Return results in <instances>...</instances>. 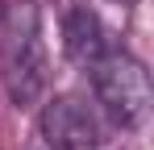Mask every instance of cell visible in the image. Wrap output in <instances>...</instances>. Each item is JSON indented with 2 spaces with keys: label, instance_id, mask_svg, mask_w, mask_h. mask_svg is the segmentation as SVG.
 Returning <instances> with one entry per match:
<instances>
[{
  "label": "cell",
  "instance_id": "obj_1",
  "mask_svg": "<svg viewBox=\"0 0 154 150\" xmlns=\"http://www.w3.org/2000/svg\"><path fill=\"white\" fill-rule=\"evenodd\" d=\"M46 50L38 38V4H0V83L13 104H33L46 92Z\"/></svg>",
  "mask_w": 154,
  "mask_h": 150
},
{
  "label": "cell",
  "instance_id": "obj_2",
  "mask_svg": "<svg viewBox=\"0 0 154 150\" xmlns=\"http://www.w3.org/2000/svg\"><path fill=\"white\" fill-rule=\"evenodd\" d=\"M92 71V92H96V104L108 113V121L121 125V129H137L150 113V71L129 54V50L108 46L88 67Z\"/></svg>",
  "mask_w": 154,
  "mask_h": 150
},
{
  "label": "cell",
  "instance_id": "obj_3",
  "mask_svg": "<svg viewBox=\"0 0 154 150\" xmlns=\"http://www.w3.org/2000/svg\"><path fill=\"white\" fill-rule=\"evenodd\" d=\"M38 129L50 150H96V142H100V125L92 117V108L75 96H54L42 108Z\"/></svg>",
  "mask_w": 154,
  "mask_h": 150
},
{
  "label": "cell",
  "instance_id": "obj_4",
  "mask_svg": "<svg viewBox=\"0 0 154 150\" xmlns=\"http://www.w3.org/2000/svg\"><path fill=\"white\" fill-rule=\"evenodd\" d=\"M63 50H67V58H71L75 67H83V71L108 50L104 25H100V17H96L88 4H75V8L67 13V21H63Z\"/></svg>",
  "mask_w": 154,
  "mask_h": 150
},
{
  "label": "cell",
  "instance_id": "obj_5",
  "mask_svg": "<svg viewBox=\"0 0 154 150\" xmlns=\"http://www.w3.org/2000/svg\"><path fill=\"white\" fill-rule=\"evenodd\" d=\"M33 150H50V146H46V142H38V146H33Z\"/></svg>",
  "mask_w": 154,
  "mask_h": 150
},
{
  "label": "cell",
  "instance_id": "obj_6",
  "mask_svg": "<svg viewBox=\"0 0 154 150\" xmlns=\"http://www.w3.org/2000/svg\"><path fill=\"white\" fill-rule=\"evenodd\" d=\"M121 4H133V0H121Z\"/></svg>",
  "mask_w": 154,
  "mask_h": 150
}]
</instances>
